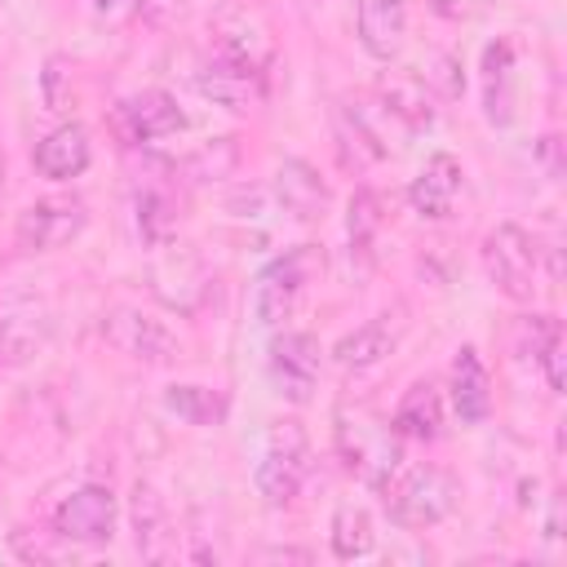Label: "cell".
I'll use <instances>...</instances> for the list:
<instances>
[{"instance_id":"1","label":"cell","mask_w":567,"mask_h":567,"mask_svg":"<svg viewBox=\"0 0 567 567\" xmlns=\"http://www.w3.org/2000/svg\"><path fill=\"white\" fill-rule=\"evenodd\" d=\"M332 447H337L346 474H354L372 492H385L403 465L399 430L390 425V416H381L363 403H341L332 412Z\"/></svg>"},{"instance_id":"2","label":"cell","mask_w":567,"mask_h":567,"mask_svg":"<svg viewBox=\"0 0 567 567\" xmlns=\"http://www.w3.org/2000/svg\"><path fill=\"white\" fill-rule=\"evenodd\" d=\"M478 257L501 297L527 306L540 292V239L532 230H523L518 221H496L483 235Z\"/></svg>"},{"instance_id":"3","label":"cell","mask_w":567,"mask_h":567,"mask_svg":"<svg viewBox=\"0 0 567 567\" xmlns=\"http://www.w3.org/2000/svg\"><path fill=\"white\" fill-rule=\"evenodd\" d=\"M385 492H390L385 514L403 532H430V527L447 523L452 509L461 505V483L443 465H416Z\"/></svg>"},{"instance_id":"4","label":"cell","mask_w":567,"mask_h":567,"mask_svg":"<svg viewBox=\"0 0 567 567\" xmlns=\"http://www.w3.org/2000/svg\"><path fill=\"white\" fill-rule=\"evenodd\" d=\"M310 474V439L301 421H275L266 434V452L252 465V487L266 509H284L297 501L301 483Z\"/></svg>"},{"instance_id":"5","label":"cell","mask_w":567,"mask_h":567,"mask_svg":"<svg viewBox=\"0 0 567 567\" xmlns=\"http://www.w3.org/2000/svg\"><path fill=\"white\" fill-rule=\"evenodd\" d=\"M208 31H213V49L221 58L248 62L257 71H270V62L279 58L275 22H270V9L261 0H221Z\"/></svg>"},{"instance_id":"6","label":"cell","mask_w":567,"mask_h":567,"mask_svg":"<svg viewBox=\"0 0 567 567\" xmlns=\"http://www.w3.org/2000/svg\"><path fill=\"white\" fill-rule=\"evenodd\" d=\"M315 266H323V257L315 252V244H297L284 257L266 261L261 275H257V284H252V319L261 328H279L284 319H292V310H297V301H301Z\"/></svg>"},{"instance_id":"7","label":"cell","mask_w":567,"mask_h":567,"mask_svg":"<svg viewBox=\"0 0 567 567\" xmlns=\"http://www.w3.org/2000/svg\"><path fill=\"white\" fill-rule=\"evenodd\" d=\"M319 368H323V346L315 332H301V328H284L270 337V350H266V372H270V385L279 399L288 403H310L315 399V385H319Z\"/></svg>"},{"instance_id":"8","label":"cell","mask_w":567,"mask_h":567,"mask_svg":"<svg viewBox=\"0 0 567 567\" xmlns=\"http://www.w3.org/2000/svg\"><path fill=\"white\" fill-rule=\"evenodd\" d=\"M53 536L71 545H106L120 523V501L106 483H80L53 505Z\"/></svg>"},{"instance_id":"9","label":"cell","mask_w":567,"mask_h":567,"mask_svg":"<svg viewBox=\"0 0 567 567\" xmlns=\"http://www.w3.org/2000/svg\"><path fill=\"white\" fill-rule=\"evenodd\" d=\"M106 124L124 146H146V142L182 133L186 128V111L177 106V97L168 89H137V93H128V97H120L111 106Z\"/></svg>"},{"instance_id":"10","label":"cell","mask_w":567,"mask_h":567,"mask_svg":"<svg viewBox=\"0 0 567 567\" xmlns=\"http://www.w3.org/2000/svg\"><path fill=\"white\" fill-rule=\"evenodd\" d=\"M89 226V208L75 195H49L35 199L18 213L13 221V244L18 252H58L71 239H80V230Z\"/></svg>"},{"instance_id":"11","label":"cell","mask_w":567,"mask_h":567,"mask_svg":"<svg viewBox=\"0 0 567 567\" xmlns=\"http://www.w3.org/2000/svg\"><path fill=\"white\" fill-rule=\"evenodd\" d=\"M102 337H106L120 354H128V359H137V363H146V368H164V363L177 359V337H173V328H168L164 319L137 310V306H115V310H106Z\"/></svg>"},{"instance_id":"12","label":"cell","mask_w":567,"mask_h":567,"mask_svg":"<svg viewBox=\"0 0 567 567\" xmlns=\"http://www.w3.org/2000/svg\"><path fill=\"white\" fill-rule=\"evenodd\" d=\"M53 341V315L44 301L13 292L0 297V368H27Z\"/></svg>"},{"instance_id":"13","label":"cell","mask_w":567,"mask_h":567,"mask_svg":"<svg viewBox=\"0 0 567 567\" xmlns=\"http://www.w3.org/2000/svg\"><path fill=\"white\" fill-rule=\"evenodd\" d=\"M195 89H199L213 106H226V111H239V115H244V111H257V106L266 102V71L213 53V58L195 71Z\"/></svg>"},{"instance_id":"14","label":"cell","mask_w":567,"mask_h":567,"mask_svg":"<svg viewBox=\"0 0 567 567\" xmlns=\"http://www.w3.org/2000/svg\"><path fill=\"white\" fill-rule=\"evenodd\" d=\"M461 186H465V168H461V159H456L452 151H434V155L421 164V173L408 182V204H412L416 217H425V221H443V217H452Z\"/></svg>"},{"instance_id":"15","label":"cell","mask_w":567,"mask_h":567,"mask_svg":"<svg viewBox=\"0 0 567 567\" xmlns=\"http://www.w3.org/2000/svg\"><path fill=\"white\" fill-rule=\"evenodd\" d=\"M354 35L372 62H394L408 44V0H354Z\"/></svg>"},{"instance_id":"16","label":"cell","mask_w":567,"mask_h":567,"mask_svg":"<svg viewBox=\"0 0 567 567\" xmlns=\"http://www.w3.org/2000/svg\"><path fill=\"white\" fill-rule=\"evenodd\" d=\"M377 102L390 111V120L403 128V133H421L434 124V89L421 71L412 66H394L381 75L377 84Z\"/></svg>"},{"instance_id":"17","label":"cell","mask_w":567,"mask_h":567,"mask_svg":"<svg viewBox=\"0 0 567 567\" xmlns=\"http://www.w3.org/2000/svg\"><path fill=\"white\" fill-rule=\"evenodd\" d=\"M31 164H35V173H40L44 182H71V177H80V173L93 164L89 128H84V124H75V120H66V124L49 128V133L35 142Z\"/></svg>"},{"instance_id":"18","label":"cell","mask_w":567,"mask_h":567,"mask_svg":"<svg viewBox=\"0 0 567 567\" xmlns=\"http://www.w3.org/2000/svg\"><path fill=\"white\" fill-rule=\"evenodd\" d=\"M447 403H452V412H456L461 425H483L492 416V381H487V368H483V359H478L474 346H461L452 354Z\"/></svg>"},{"instance_id":"19","label":"cell","mask_w":567,"mask_h":567,"mask_svg":"<svg viewBox=\"0 0 567 567\" xmlns=\"http://www.w3.org/2000/svg\"><path fill=\"white\" fill-rule=\"evenodd\" d=\"M399 332H403L399 310H394V315L381 310V315L363 319L354 332H346V337L332 346V359H337L346 372H368V368H377V363L399 346Z\"/></svg>"},{"instance_id":"20","label":"cell","mask_w":567,"mask_h":567,"mask_svg":"<svg viewBox=\"0 0 567 567\" xmlns=\"http://www.w3.org/2000/svg\"><path fill=\"white\" fill-rule=\"evenodd\" d=\"M275 199L284 213H292L297 221H319L328 208V182L319 177V168L301 155H288L275 168Z\"/></svg>"},{"instance_id":"21","label":"cell","mask_w":567,"mask_h":567,"mask_svg":"<svg viewBox=\"0 0 567 567\" xmlns=\"http://www.w3.org/2000/svg\"><path fill=\"white\" fill-rule=\"evenodd\" d=\"M514 58H518V44L509 35H496L483 49V115L496 128H509L518 115L514 111Z\"/></svg>"},{"instance_id":"22","label":"cell","mask_w":567,"mask_h":567,"mask_svg":"<svg viewBox=\"0 0 567 567\" xmlns=\"http://www.w3.org/2000/svg\"><path fill=\"white\" fill-rule=\"evenodd\" d=\"M390 425L399 430V439H412V443H434L443 434V390L425 377V381H412L390 416Z\"/></svg>"},{"instance_id":"23","label":"cell","mask_w":567,"mask_h":567,"mask_svg":"<svg viewBox=\"0 0 567 567\" xmlns=\"http://www.w3.org/2000/svg\"><path fill=\"white\" fill-rule=\"evenodd\" d=\"M133 532H137V554L146 563L173 558V518H168V509L151 483L133 487Z\"/></svg>"},{"instance_id":"24","label":"cell","mask_w":567,"mask_h":567,"mask_svg":"<svg viewBox=\"0 0 567 567\" xmlns=\"http://www.w3.org/2000/svg\"><path fill=\"white\" fill-rule=\"evenodd\" d=\"M164 408L173 412V416H182L186 425H199V430H217V425H226V416H230V399H226V390H213V385H168L164 390Z\"/></svg>"},{"instance_id":"25","label":"cell","mask_w":567,"mask_h":567,"mask_svg":"<svg viewBox=\"0 0 567 567\" xmlns=\"http://www.w3.org/2000/svg\"><path fill=\"white\" fill-rule=\"evenodd\" d=\"M385 208L390 204H385V195L377 186H359L350 195V208H346V244H350V257H359V261L372 257V244H377V235L385 226Z\"/></svg>"},{"instance_id":"26","label":"cell","mask_w":567,"mask_h":567,"mask_svg":"<svg viewBox=\"0 0 567 567\" xmlns=\"http://www.w3.org/2000/svg\"><path fill=\"white\" fill-rule=\"evenodd\" d=\"M328 545H332V558L350 563V558H368L377 549V527H372V514L354 501L337 505L332 509V523H328Z\"/></svg>"},{"instance_id":"27","label":"cell","mask_w":567,"mask_h":567,"mask_svg":"<svg viewBox=\"0 0 567 567\" xmlns=\"http://www.w3.org/2000/svg\"><path fill=\"white\" fill-rule=\"evenodd\" d=\"M239 168V137H213L204 146H195L186 159H182V173L190 182H221Z\"/></svg>"},{"instance_id":"28","label":"cell","mask_w":567,"mask_h":567,"mask_svg":"<svg viewBox=\"0 0 567 567\" xmlns=\"http://www.w3.org/2000/svg\"><path fill=\"white\" fill-rule=\"evenodd\" d=\"M563 332V323L554 319V315H518L514 319V332H509V350L518 354V359H540L545 354V346L554 341Z\"/></svg>"},{"instance_id":"29","label":"cell","mask_w":567,"mask_h":567,"mask_svg":"<svg viewBox=\"0 0 567 567\" xmlns=\"http://www.w3.org/2000/svg\"><path fill=\"white\" fill-rule=\"evenodd\" d=\"M536 368L545 372V385H549L554 394H563V385H567V346H563V332L545 346V354L536 359Z\"/></svg>"},{"instance_id":"30","label":"cell","mask_w":567,"mask_h":567,"mask_svg":"<svg viewBox=\"0 0 567 567\" xmlns=\"http://www.w3.org/2000/svg\"><path fill=\"white\" fill-rule=\"evenodd\" d=\"M257 558H261V563H310V549H288V545H275V549H261Z\"/></svg>"},{"instance_id":"31","label":"cell","mask_w":567,"mask_h":567,"mask_svg":"<svg viewBox=\"0 0 567 567\" xmlns=\"http://www.w3.org/2000/svg\"><path fill=\"white\" fill-rule=\"evenodd\" d=\"M536 151L545 155V168H549V177H558V173H563V164H558V137H554V133H549V137H540V142H536Z\"/></svg>"},{"instance_id":"32","label":"cell","mask_w":567,"mask_h":567,"mask_svg":"<svg viewBox=\"0 0 567 567\" xmlns=\"http://www.w3.org/2000/svg\"><path fill=\"white\" fill-rule=\"evenodd\" d=\"M434 9L443 18H470L474 13V0H434Z\"/></svg>"},{"instance_id":"33","label":"cell","mask_w":567,"mask_h":567,"mask_svg":"<svg viewBox=\"0 0 567 567\" xmlns=\"http://www.w3.org/2000/svg\"><path fill=\"white\" fill-rule=\"evenodd\" d=\"M133 4H137V0H93V9H97V13H106V18H111V13H120V9H133Z\"/></svg>"},{"instance_id":"34","label":"cell","mask_w":567,"mask_h":567,"mask_svg":"<svg viewBox=\"0 0 567 567\" xmlns=\"http://www.w3.org/2000/svg\"><path fill=\"white\" fill-rule=\"evenodd\" d=\"M0 190H4V155H0Z\"/></svg>"},{"instance_id":"35","label":"cell","mask_w":567,"mask_h":567,"mask_svg":"<svg viewBox=\"0 0 567 567\" xmlns=\"http://www.w3.org/2000/svg\"><path fill=\"white\" fill-rule=\"evenodd\" d=\"M306 4H319V0H306Z\"/></svg>"}]
</instances>
